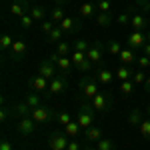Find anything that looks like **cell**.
<instances>
[{
	"instance_id": "cell-1",
	"label": "cell",
	"mask_w": 150,
	"mask_h": 150,
	"mask_svg": "<svg viewBox=\"0 0 150 150\" xmlns=\"http://www.w3.org/2000/svg\"><path fill=\"white\" fill-rule=\"evenodd\" d=\"M94 116H96V110H94L92 102L90 100H82L80 108H78V114H76V120H78L82 130L94 126Z\"/></svg>"
},
{
	"instance_id": "cell-2",
	"label": "cell",
	"mask_w": 150,
	"mask_h": 150,
	"mask_svg": "<svg viewBox=\"0 0 150 150\" xmlns=\"http://www.w3.org/2000/svg\"><path fill=\"white\" fill-rule=\"evenodd\" d=\"M98 92H100V90H98V80H96V78H92V76H84V78L80 80L82 100H92Z\"/></svg>"
},
{
	"instance_id": "cell-3",
	"label": "cell",
	"mask_w": 150,
	"mask_h": 150,
	"mask_svg": "<svg viewBox=\"0 0 150 150\" xmlns=\"http://www.w3.org/2000/svg\"><path fill=\"white\" fill-rule=\"evenodd\" d=\"M90 102H92V106H94L96 112H108V110H112V94L100 90Z\"/></svg>"
},
{
	"instance_id": "cell-4",
	"label": "cell",
	"mask_w": 150,
	"mask_h": 150,
	"mask_svg": "<svg viewBox=\"0 0 150 150\" xmlns=\"http://www.w3.org/2000/svg\"><path fill=\"white\" fill-rule=\"evenodd\" d=\"M68 142H70V138L64 134V130L60 132H52L50 136H48V148L50 150H66L68 148Z\"/></svg>"
},
{
	"instance_id": "cell-5",
	"label": "cell",
	"mask_w": 150,
	"mask_h": 150,
	"mask_svg": "<svg viewBox=\"0 0 150 150\" xmlns=\"http://www.w3.org/2000/svg\"><path fill=\"white\" fill-rule=\"evenodd\" d=\"M146 42H148V36L144 34V32H138V30H132L126 38L128 48H132V50H142Z\"/></svg>"
},
{
	"instance_id": "cell-6",
	"label": "cell",
	"mask_w": 150,
	"mask_h": 150,
	"mask_svg": "<svg viewBox=\"0 0 150 150\" xmlns=\"http://www.w3.org/2000/svg\"><path fill=\"white\" fill-rule=\"evenodd\" d=\"M104 50H106V46H104L102 42H92L90 48H88V52H86V58H88L94 66H96V64H100V62H102Z\"/></svg>"
},
{
	"instance_id": "cell-7",
	"label": "cell",
	"mask_w": 150,
	"mask_h": 150,
	"mask_svg": "<svg viewBox=\"0 0 150 150\" xmlns=\"http://www.w3.org/2000/svg\"><path fill=\"white\" fill-rule=\"evenodd\" d=\"M38 74L44 76V78H48V80H52L54 76H58V68L50 58H46V60H42V62L38 64Z\"/></svg>"
},
{
	"instance_id": "cell-8",
	"label": "cell",
	"mask_w": 150,
	"mask_h": 150,
	"mask_svg": "<svg viewBox=\"0 0 150 150\" xmlns=\"http://www.w3.org/2000/svg\"><path fill=\"white\" fill-rule=\"evenodd\" d=\"M48 58H50V60L56 64V68L60 70L62 74H68L70 70H72V66H74V64H72V58H70V56H58L56 52H52Z\"/></svg>"
},
{
	"instance_id": "cell-9",
	"label": "cell",
	"mask_w": 150,
	"mask_h": 150,
	"mask_svg": "<svg viewBox=\"0 0 150 150\" xmlns=\"http://www.w3.org/2000/svg\"><path fill=\"white\" fill-rule=\"evenodd\" d=\"M66 90V76L58 74L50 80V86H48V94L46 96H56V94H62Z\"/></svg>"
},
{
	"instance_id": "cell-10",
	"label": "cell",
	"mask_w": 150,
	"mask_h": 150,
	"mask_svg": "<svg viewBox=\"0 0 150 150\" xmlns=\"http://www.w3.org/2000/svg\"><path fill=\"white\" fill-rule=\"evenodd\" d=\"M36 126H38V122H34L32 116H30V118H20L18 124H16V130H18V134H22V136H30V134H34Z\"/></svg>"
},
{
	"instance_id": "cell-11",
	"label": "cell",
	"mask_w": 150,
	"mask_h": 150,
	"mask_svg": "<svg viewBox=\"0 0 150 150\" xmlns=\"http://www.w3.org/2000/svg\"><path fill=\"white\" fill-rule=\"evenodd\" d=\"M48 86H50V80L48 78H44V76H40V74H36V76H32L30 78V88L34 90V92H44V96L48 94Z\"/></svg>"
},
{
	"instance_id": "cell-12",
	"label": "cell",
	"mask_w": 150,
	"mask_h": 150,
	"mask_svg": "<svg viewBox=\"0 0 150 150\" xmlns=\"http://www.w3.org/2000/svg\"><path fill=\"white\" fill-rule=\"evenodd\" d=\"M32 120L38 122V124H44V122H48V120H52V110L42 104V106H38V108L32 110Z\"/></svg>"
},
{
	"instance_id": "cell-13",
	"label": "cell",
	"mask_w": 150,
	"mask_h": 150,
	"mask_svg": "<svg viewBox=\"0 0 150 150\" xmlns=\"http://www.w3.org/2000/svg\"><path fill=\"white\" fill-rule=\"evenodd\" d=\"M58 26L64 30V34H74V32H78V30H80V20H78V18H74V16H66V18L58 24Z\"/></svg>"
},
{
	"instance_id": "cell-14",
	"label": "cell",
	"mask_w": 150,
	"mask_h": 150,
	"mask_svg": "<svg viewBox=\"0 0 150 150\" xmlns=\"http://www.w3.org/2000/svg\"><path fill=\"white\" fill-rule=\"evenodd\" d=\"M32 110L26 102H20V104H14L12 106V116H18V118H30L32 116Z\"/></svg>"
},
{
	"instance_id": "cell-15",
	"label": "cell",
	"mask_w": 150,
	"mask_h": 150,
	"mask_svg": "<svg viewBox=\"0 0 150 150\" xmlns=\"http://www.w3.org/2000/svg\"><path fill=\"white\" fill-rule=\"evenodd\" d=\"M78 14H80V18H92V16L98 14V8L92 2H82L80 8H78Z\"/></svg>"
},
{
	"instance_id": "cell-16",
	"label": "cell",
	"mask_w": 150,
	"mask_h": 150,
	"mask_svg": "<svg viewBox=\"0 0 150 150\" xmlns=\"http://www.w3.org/2000/svg\"><path fill=\"white\" fill-rule=\"evenodd\" d=\"M114 78H116V74L112 72V70H108V68L98 70V74H96V80H98V84H102V86H108Z\"/></svg>"
},
{
	"instance_id": "cell-17",
	"label": "cell",
	"mask_w": 150,
	"mask_h": 150,
	"mask_svg": "<svg viewBox=\"0 0 150 150\" xmlns=\"http://www.w3.org/2000/svg\"><path fill=\"white\" fill-rule=\"evenodd\" d=\"M28 2L26 0H20V2H12L10 4V12L14 14V16H18V18H22L24 14H28Z\"/></svg>"
},
{
	"instance_id": "cell-18",
	"label": "cell",
	"mask_w": 150,
	"mask_h": 150,
	"mask_svg": "<svg viewBox=\"0 0 150 150\" xmlns=\"http://www.w3.org/2000/svg\"><path fill=\"white\" fill-rule=\"evenodd\" d=\"M12 56L14 58H22L26 52H28V44L24 42V40H14V44H12Z\"/></svg>"
},
{
	"instance_id": "cell-19",
	"label": "cell",
	"mask_w": 150,
	"mask_h": 150,
	"mask_svg": "<svg viewBox=\"0 0 150 150\" xmlns=\"http://www.w3.org/2000/svg\"><path fill=\"white\" fill-rule=\"evenodd\" d=\"M146 18L142 16V14H132V20H130V28L132 30H138V32H144V28H146Z\"/></svg>"
},
{
	"instance_id": "cell-20",
	"label": "cell",
	"mask_w": 150,
	"mask_h": 150,
	"mask_svg": "<svg viewBox=\"0 0 150 150\" xmlns=\"http://www.w3.org/2000/svg\"><path fill=\"white\" fill-rule=\"evenodd\" d=\"M94 20H96V24H98L100 28H108V26L112 24V12H98V14L94 16Z\"/></svg>"
},
{
	"instance_id": "cell-21",
	"label": "cell",
	"mask_w": 150,
	"mask_h": 150,
	"mask_svg": "<svg viewBox=\"0 0 150 150\" xmlns=\"http://www.w3.org/2000/svg\"><path fill=\"white\" fill-rule=\"evenodd\" d=\"M64 130V134L68 136V138H78V134H80V124H78V120H72L70 124H66V126L62 128Z\"/></svg>"
},
{
	"instance_id": "cell-22",
	"label": "cell",
	"mask_w": 150,
	"mask_h": 150,
	"mask_svg": "<svg viewBox=\"0 0 150 150\" xmlns=\"http://www.w3.org/2000/svg\"><path fill=\"white\" fill-rule=\"evenodd\" d=\"M84 136H86V140H90V142H98L100 138H104L102 136V128L98 126H90L84 130Z\"/></svg>"
},
{
	"instance_id": "cell-23",
	"label": "cell",
	"mask_w": 150,
	"mask_h": 150,
	"mask_svg": "<svg viewBox=\"0 0 150 150\" xmlns=\"http://www.w3.org/2000/svg\"><path fill=\"white\" fill-rule=\"evenodd\" d=\"M142 120H144V118H142V110H140V108H132V110L128 112V124H130V126H140Z\"/></svg>"
},
{
	"instance_id": "cell-24",
	"label": "cell",
	"mask_w": 150,
	"mask_h": 150,
	"mask_svg": "<svg viewBox=\"0 0 150 150\" xmlns=\"http://www.w3.org/2000/svg\"><path fill=\"white\" fill-rule=\"evenodd\" d=\"M114 74H116V78H118L120 82H124V80H132V74H134V72L128 68L126 64H122V66H118V68H116Z\"/></svg>"
},
{
	"instance_id": "cell-25",
	"label": "cell",
	"mask_w": 150,
	"mask_h": 150,
	"mask_svg": "<svg viewBox=\"0 0 150 150\" xmlns=\"http://www.w3.org/2000/svg\"><path fill=\"white\" fill-rule=\"evenodd\" d=\"M48 14H50V20H52L54 24H60L64 18H66V12H64V8H62V6H54L52 10L48 12Z\"/></svg>"
},
{
	"instance_id": "cell-26",
	"label": "cell",
	"mask_w": 150,
	"mask_h": 150,
	"mask_svg": "<svg viewBox=\"0 0 150 150\" xmlns=\"http://www.w3.org/2000/svg\"><path fill=\"white\" fill-rule=\"evenodd\" d=\"M24 102L28 104V106H30V108H38V106H42V96H40V94L38 92H30L28 94V96H26V100H24Z\"/></svg>"
},
{
	"instance_id": "cell-27",
	"label": "cell",
	"mask_w": 150,
	"mask_h": 150,
	"mask_svg": "<svg viewBox=\"0 0 150 150\" xmlns=\"http://www.w3.org/2000/svg\"><path fill=\"white\" fill-rule=\"evenodd\" d=\"M136 54H134V50L132 48H122V52H120V60L124 62V64H132V62H136Z\"/></svg>"
},
{
	"instance_id": "cell-28",
	"label": "cell",
	"mask_w": 150,
	"mask_h": 150,
	"mask_svg": "<svg viewBox=\"0 0 150 150\" xmlns=\"http://www.w3.org/2000/svg\"><path fill=\"white\" fill-rule=\"evenodd\" d=\"M106 50H108L110 56H120V52H122V44H120L118 40H110V42L106 44Z\"/></svg>"
},
{
	"instance_id": "cell-29",
	"label": "cell",
	"mask_w": 150,
	"mask_h": 150,
	"mask_svg": "<svg viewBox=\"0 0 150 150\" xmlns=\"http://www.w3.org/2000/svg\"><path fill=\"white\" fill-rule=\"evenodd\" d=\"M138 132L144 140H150V118H144L138 126Z\"/></svg>"
},
{
	"instance_id": "cell-30",
	"label": "cell",
	"mask_w": 150,
	"mask_h": 150,
	"mask_svg": "<svg viewBox=\"0 0 150 150\" xmlns=\"http://www.w3.org/2000/svg\"><path fill=\"white\" fill-rule=\"evenodd\" d=\"M28 14H30V16H32V18L36 20V22H38V20H44V16H46V10H44L42 6H32V8L28 10Z\"/></svg>"
},
{
	"instance_id": "cell-31",
	"label": "cell",
	"mask_w": 150,
	"mask_h": 150,
	"mask_svg": "<svg viewBox=\"0 0 150 150\" xmlns=\"http://www.w3.org/2000/svg\"><path fill=\"white\" fill-rule=\"evenodd\" d=\"M130 20H132V14H130V12H120V14H118V18H116L118 26H122V28L130 26Z\"/></svg>"
},
{
	"instance_id": "cell-32",
	"label": "cell",
	"mask_w": 150,
	"mask_h": 150,
	"mask_svg": "<svg viewBox=\"0 0 150 150\" xmlns=\"http://www.w3.org/2000/svg\"><path fill=\"white\" fill-rule=\"evenodd\" d=\"M70 58H72V64H74V66H80L82 62L86 60V52H80V50H72Z\"/></svg>"
},
{
	"instance_id": "cell-33",
	"label": "cell",
	"mask_w": 150,
	"mask_h": 150,
	"mask_svg": "<svg viewBox=\"0 0 150 150\" xmlns=\"http://www.w3.org/2000/svg\"><path fill=\"white\" fill-rule=\"evenodd\" d=\"M134 82L132 80H124V82H120V92L124 94V96H130V94L134 92Z\"/></svg>"
},
{
	"instance_id": "cell-34",
	"label": "cell",
	"mask_w": 150,
	"mask_h": 150,
	"mask_svg": "<svg viewBox=\"0 0 150 150\" xmlns=\"http://www.w3.org/2000/svg\"><path fill=\"white\" fill-rule=\"evenodd\" d=\"M62 36H64V30H62V28H60V26H56V28H54V30H52V32H50V34H48V40H50V42H52V44H58V42H60V38H62Z\"/></svg>"
},
{
	"instance_id": "cell-35",
	"label": "cell",
	"mask_w": 150,
	"mask_h": 150,
	"mask_svg": "<svg viewBox=\"0 0 150 150\" xmlns=\"http://www.w3.org/2000/svg\"><path fill=\"white\" fill-rule=\"evenodd\" d=\"M96 150H114V142L110 138H100L96 142Z\"/></svg>"
},
{
	"instance_id": "cell-36",
	"label": "cell",
	"mask_w": 150,
	"mask_h": 150,
	"mask_svg": "<svg viewBox=\"0 0 150 150\" xmlns=\"http://www.w3.org/2000/svg\"><path fill=\"white\" fill-rule=\"evenodd\" d=\"M146 78H148V74H146L144 70H136V72L132 74V82H134L136 86H140V84H144V82H146Z\"/></svg>"
},
{
	"instance_id": "cell-37",
	"label": "cell",
	"mask_w": 150,
	"mask_h": 150,
	"mask_svg": "<svg viewBox=\"0 0 150 150\" xmlns=\"http://www.w3.org/2000/svg\"><path fill=\"white\" fill-rule=\"evenodd\" d=\"M56 122L64 128L66 124H70V122H72V116H70L68 112H64V110H62V112H58V114H56Z\"/></svg>"
},
{
	"instance_id": "cell-38",
	"label": "cell",
	"mask_w": 150,
	"mask_h": 150,
	"mask_svg": "<svg viewBox=\"0 0 150 150\" xmlns=\"http://www.w3.org/2000/svg\"><path fill=\"white\" fill-rule=\"evenodd\" d=\"M70 48H72V46H70L68 42H62V40H60V42L56 44V54H58V56H68Z\"/></svg>"
},
{
	"instance_id": "cell-39",
	"label": "cell",
	"mask_w": 150,
	"mask_h": 150,
	"mask_svg": "<svg viewBox=\"0 0 150 150\" xmlns=\"http://www.w3.org/2000/svg\"><path fill=\"white\" fill-rule=\"evenodd\" d=\"M12 44H14V40H12L10 34H2V36H0V48H2V50L12 48Z\"/></svg>"
},
{
	"instance_id": "cell-40",
	"label": "cell",
	"mask_w": 150,
	"mask_h": 150,
	"mask_svg": "<svg viewBox=\"0 0 150 150\" xmlns=\"http://www.w3.org/2000/svg\"><path fill=\"white\" fill-rule=\"evenodd\" d=\"M54 28H56V24L52 22V20H42V24H40V30H42V34H46V36L50 34Z\"/></svg>"
},
{
	"instance_id": "cell-41",
	"label": "cell",
	"mask_w": 150,
	"mask_h": 150,
	"mask_svg": "<svg viewBox=\"0 0 150 150\" xmlns=\"http://www.w3.org/2000/svg\"><path fill=\"white\" fill-rule=\"evenodd\" d=\"M88 48H90V42L86 40H76L72 44V50H80V52H88Z\"/></svg>"
},
{
	"instance_id": "cell-42",
	"label": "cell",
	"mask_w": 150,
	"mask_h": 150,
	"mask_svg": "<svg viewBox=\"0 0 150 150\" xmlns=\"http://www.w3.org/2000/svg\"><path fill=\"white\" fill-rule=\"evenodd\" d=\"M96 8H98V12H110L112 10V2L110 0H98Z\"/></svg>"
},
{
	"instance_id": "cell-43",
	"label": "cell",
	"mask_w": 150,
	"mask_h": 150,
	"mask_svg": "<svg viewBox=\"0 0 150 150\" xmlns=\"http://www.w3.org/2000/svg\"><path fill=\"white\" fill-rule=\"evenodd\" d=\"M136 62H138L140 70H148V66H150V58L146 56V54H140V56L136 58Z\"/></svg>"
},
{
	"instance_id": "cell-44",
	"label": "cell",
	"mask_w": 150,
	"mask_h": 150,
	"mask_svg": "<svg viewBox=\"0 0 150 150\" xmlns=\"http://www.w3.org/2000/svg\"><path fill=\"white\" fill-rule=\"evenodd\" d=\"M34 18H32V16H30V14H24L22 18H20V24H22L24 28H32V26H34Z\"/></svg>"
},
{
	"instance_id": "cell-45",
	"label": "cell",
	"mask_w": 150,
	"mask_h": 150,
	"mask_svg": "<svg viewBox=\"0 0 150 150\" xmlns=\"http://www.w3.org/2000/svg\"><path fill=\"white\" fill-rule=\"evenodd\" d=\"M10 114H12V108H6V106H4V108L0 110V122H6V120L10 118Z\"/></svg>"
},
{
	"instance_id": "cell-46",
	"label": "cell",
	"mask_w": 150,
	"mask_h": 150,
	"mask_svg": "<svg viewBox=\"0 0 150 150\" xmlns=\"http://www.w3.org/2000/svg\"><path fill=\"white\" fill-rule=\"evenodd\" d=\"M92 66H94V64H92V62H90V60H88V58H86V60L82 62L80 66H76V68L80 70V72H88V70H92Z\"/></svg>"
},
{
	"instance_id": "cell-47",
	"label": "cell",
	"mask_w": 150,
	"mask_h": 150,
	"mask_svg": "<svg viewBox=\"0 0 150 150\" xmlns=\"http://www.w3.org/2000/svg\"><path fill=\"white\" fill-rule=\"evenodd\" d=\"M134 4L140 6L144 12H150V0H134Z\"/></svg>"
},
{
	"instance_id": "cell-48",
	"label": "cell",
	"mask_w": 150,
	"mask_h": 150,
	"mask_svg": "<svg viewBox=\"0 0 150 150\" xmlns=\"http://www.w3.org/2000/svg\"><path fill=\"white\" fill-rule=\"evenodd\" d=\"M66 150H82V146H80V140L70 138V142H68V148H66Z\"/></svg>"
},
{
	"instance_id": "cell-49",
	"label": "cell",
	"mask_w": 150,
	"mask_h": 150,
	"mask_svg": "<svg viewBox=\"0 0 150 150\" xmlns=\"http://www.w3.org/2000/svg\"><path fill=\"white\" fill-rule=\"evenodd\" d=\"M0 150H14V146H12V142L10 140H2V142H0Z\"/></svg>"
},
{
	"instance_id": "cell-50",
	"label": "cell",
	"mask_w": 150,
	"mask_h": 150,
	"mask_svg": "<svg viewBox=\"0 0 150 150\" xmlns=\"http://www.w3.org/2000/svg\"><path fill=\"white\" fill-rule=\"evenodd\" d=\"M142 54H146V56L150 58V42H146V44H144V48H142Z\"/></svg>"
},
{
	"instance_id": "cell-51",
	"label": "cell",
	"mask_w": 150,
	"mask_h": 150,
	"mask_svg": "<svg viewBox=\"0 0 150 150\" xmlns=\"http://www.w3.org/2000/svg\"><path fill=\"white\" fill-rule=\"evenodd\" d=\"M144 88H146V92H150V74H148V78H146V82H144Z\"/></svg>"
},
{
	"instance_id": "cell-52",
	"label": "cell",
	"mask_w": 150,
	"mask_h": 150,
	"mask_svg": "<svg viewBox=\"0 0 150 150\" xmlns=\"http://www.w3.org/2000/svg\"><path fill=\"white\" fill-rule=\"evenodd\" d=\"M52 2H56L58 6H62V4H66V2H68V0H52Z\"/></svg>"
},
{
	"instance_id": "cell-53",
	"label": "cell",
	"mask_w": 150,
	"mask_h": 150,
	"mask_svg": "<svg viewBox=\"0 0 150 150\" xmlns=\"http://www.w3.org/2000/svg\"><path fill=\"white\" fill-rule=\"evenodd\" d=\"M146 112H148V118H150V104H148V108H146Z\"/></svg>"
},
{
	"instance_id": "cell-54",
	"label": "cell",
	"mask_w": 150,
	"mask_h": 150,
	"mask_svg": "<svg viewBox=\"0 0 150 150\" xmlns=\"http://www.w3.org/2000/svg\"><path fill=\"white\" fill-rule=\"evenodd\" d=\"M82 150H96V148H82Z\"/></svg>"
},
{
	"instance_id": "cell-55",
	"label": "cell",
	"mask_w": 150,
	"mask_h": 150,
	"mask_svg": "<svg viewBox=\"0 0 150 150\" xmlns=\"http://www.w3.org/2000/svg\"><path fill=\"white\" fill-rule=\"evenodd\" d=\"M148 42H150V30H148Z\"/></svg>"
},
{
	"instance_id": "cell-56",
	"label": "cell",
	"mask_w": 150,
	"mask_h": 150,
	"mask_svg": "<svg viewBox=\"0 0 150 150\" xmlns=\"http://www.w3.org/2000/svg\"><path fill=\"white\" fill-rule=\"evenodd\" d=\"M26 2H36V0H26Z\"/></svg>"
},
{
	"instance_id": "cell-57",
	"label": "cell",
	"mask_w": 150,
	"mask_h": 150,
	"mask_svg": "<svg viewBox=\"0 0 150 150\" xmlns=\"http://www.w3.org/2000/svg\"><path fill=\"white\" fill-rule=\"evenodd\" d=\"M148 70H150V66H148Z\"/></svg>"
}]
</instances>
